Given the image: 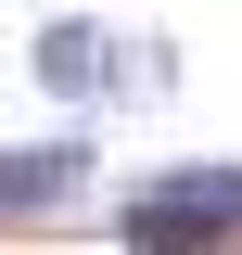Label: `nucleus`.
Returning a JSON list of instances; mask_svg holds the SVG:
<instances>
[{
    "label": "nucleus",
    "mask_w": 242,
    "mask_h": 255,
    "mask_svg": "<svg viewBox=\"0 0 242 255\" xmlns=\"http://www.w3.org/2000/svg\"><path fill=\"white\" fill-rule=\"evenodd\" d=\"M26 77L51 102H115V90H179V38H115L90 13H51L26 38Z\"/></svg>",
    "instance_id": "obj_1"
},
{
    "label": "nucleus",
    "mask_w": 242,
    "mask_h": 255,
    "mask_svg": "<svg viewBox=\"0 0 242 255\" xmlns=\"http://www.w3.org/2000/svg\"><path fill=\"white\" fill-rule=\"evenodd\" d=\"M77 191H90V140H26V153H0V217H77Z\"/></svg>",
    "instance_id": "obj_2"
}]
</instances>
